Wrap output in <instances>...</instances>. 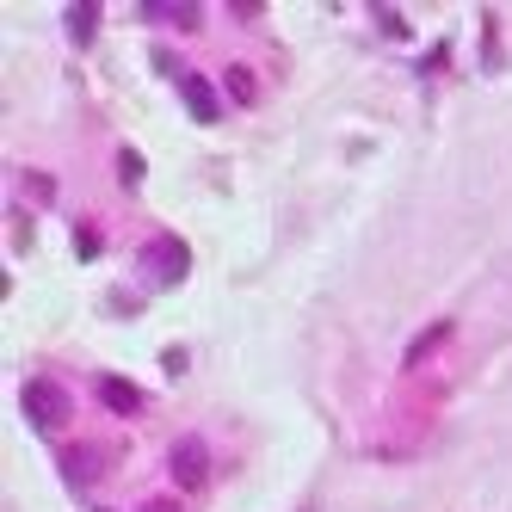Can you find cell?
<instances>
[{
    "instance_id": "1",
    "label": "cell",
    "mask_w": 512,
    "mask_h": 512,
    "mask_svg": "<svg viewBox=\"0 0 512 512\" xmlns=\"http://www.w3.org/2000/svg\"><path fill=\"white\" fill-rule=\"evenodd\" d=\"M167 469H173L179 488H198L204 475H210V463H204V438H179V445L167 451Z\"/></svg>"
},
{
    "instance_id": "2",
    "label": "cell",
    "mask_w": 512,
    "mask_h": 512,
    "mask_svg": "<svg viewBox=\"0 0 512 512\" xmlns=\"http://www.w3.org/2000/svg\"><path fill=\"white\" fill-rule=\"evenodd\" d=\"M19 401H25L31 426H56V414H62V389H56V383H44V377H31Z\"/></svg>"
},
{
    "instance_id": "3",
    "label": "cell",
    "mask_w": 512,
    "mask_h": 512,
    "mask_svg": "<svg viewBox=\"0 0 512 512\" xmlns=\"http://www.w3.org/2000/svg\"><path fill=\"white\" fill-rule=\"evenodd\" d=\"M179 93H186V105H192V118H198V124L223 118V99H216V87H210L204 75H186V68H179Z\"/></svg>"
},
{
    "instance_id": "4",
    "label": "cell",
    "mask_w": 512,
    "mask_h": 512,
    "mask_svg": "<svg viewBox=\"0 0 512 512\" xmlns=\"http://www.w3.org/2000/svg\"><path fill=\"white\" fill-rule=\"evenodd\" d=\"M149 260H155L149 272H155L161 284H173V278H186V247H179V241H155V247H149Z\"/></svg>"
},
{
    "instance_id": "5",
    "label": "cell",
    "mask_w": 512,
    "mask_h": 512,
    "mask_svg": "<svg viewBox=\"0 0 512 512\" xmlns=\"http://www.w3.org/2000/svg\"><path fill=\"white\" fill-rule=\"evenodd\" d=\"M99 401H105L112 414H136V408H142V395H136L130 383H118V377H99Z\"/></svg>"
},
{
    "instance_id": "6",
    "label": "cell",
    "mask_w": 512,
    "mask_h": 512,
    "mask_svg": "<svg viewBox=\"0 0 512 512\" xmlns=\"http://www.w3.org/2000/svg\"><path fill=\"white\" fill-rule=\"evenodd\" d=\"M93 25H99V7H93V0L68 7V38H75V44H93Z\"/></svg>"
},
{
    "instance_id": "7",
    "label": "cell",
    "mask_w": 512,
    "mask_h": 512,
    "mask_svg": "<svg viewBox=\"0 0 512 512\" xmlns=\"http://www.w3.org/2000/svg\"><path fill=\"white\" fill-rule=\"evenodd\" d=\"M445 334H451V327H445V321H438V327H432V334H426V340H414V346H408V364H420V358H426V352H432L438 340H445Z\"/></svg>"
},
{
    "instance_id": "8",
    "label": "cell",
    "mask_w": 512,
    "mask_h": 512,
    "mask_svg": "<svg viewBox=\"0 0 512 512\" xmlns=\"http://www.w3.org/2000/svg\"><path fill=\"white\" fill-rule=\"evenodd\" d=\"M229 93H235L241 105L253 99V75H247V68H229Z\"/></svg>"
},
{
    "instance_id": "9",
    "label": "cell",
    "mask_w": 512,
    "mask_h": 512,
    "mask_svg": "<svg viewBox=\"0 0 512 512\" xmlns=\"http://www.w3.org/2000/svg\"><path fill=\"white\" fill-rule=\"evenodd\" d=\"M118 173H124L130 186H136V179H142V161H136V155H118Z\"/></svg>"
}]
</instances>
